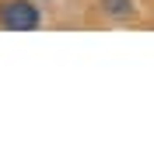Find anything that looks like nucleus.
<instances>
[{"instance_id":"obj_1","label":"nucleus","mask_w":154,"mask_h":154,"mask_svg":"<svg viewBox=\"0 0 154 154\" xmlns=\"http://www.w3.org/2000/svg\"><path fill=\"white\" fill-rule=\"evenodd\" d=\"M42 25V11L32 0H4L0 4V28L11 32H35Z\"/></svg>"},{"instance_id":"obj_2","label":"nucleus","mask_w":154,"mask_h":154,"mask_svg":"<svg viewBox=\"0 0 154 154\" xmlns=\"http://www.w3.org/2000/svg\"><path fill=\"white\" fill-rule=\"evenodd\" d=\"M102 11L116 21H126V18H133L137 7H133V0H102Z\"/></svg>"}]
</instances>
